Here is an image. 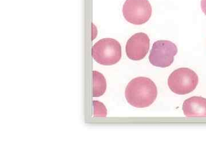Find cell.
<instances>
[{
	"label": "cell",
	"instance_id": "cell-10",
	"mask_svg": "<svg viewBox=\"0 0 206 154\" xmlns=\"http://www.w3.org/2000/svg\"><path fill=\"white\" fill-rule=\"evenodd\" d=\"M201 8L203 13L206 15V0H201Z\"/></svg>",
	"mask_w": 206,
	"mask_h": 154
},
{
	"label": "cell",
	"instance_id": "cell-2",
	"mask_svg": "<svg viewBox=\"0 0 206 154\" xmlns=\"http://www.w3.org/2000/svg\"><path fill=\"white\" fill-rule=\"evenodd\" d=\"M92 56L99 64L105 66L115 65L121 59V46L117 40L103 38L92 47Z\"/></svg>",
	"mask_w": 206,
	"mask_h": 154
},
{
	"label": "cell",
	"instance_id": "cell-3",
	"mask_svg": "<svg viewBox=\"0 0 206 154\" xmlns=\"http://www.w3.org/2000/svg\"><path fill=\"white\" fill-rule=\"evenodd\" d=\"M198 76L188 68H179L174 70L168 79V85L174 93L185 95L191 93L198 84Z\"/></svg>",
	"mask_w": 206,
	"mask_h": 154
},
{
	"label": "cell",
	"instance_id": "cell-4",
	"mask_svg": "<svg viewBox=\"0 0 206 154\" xmlns=\"http://www.w3.org/2000/svg\"><path fill=\"white\" fill-rule=\"evenodd\" d=\"M123 14L127 21L134 25H142L152 15V7L148 0H126Z\"/></svg>",
	"mask_w": 206,
	"mask_h": 154
},
{
	"label": "cell",
	"instance_id": "cell-7",
	"mask_svg": "<svg viewBox=\"0 0 206 154\" xmlns=\"http://www.w3.org/2000/svg\"><path fill=\"white\" fill-rule=\"evenodd\" d=\"M183 111L187 117H206V99L201 97H191L185 100Z\"/></svg>",
	"mask_w": 206,
	"mask_h": 154
},
{
	"label": "cell",
	"instance_id": "cell-5",
	"mask_svg": "<svg viewBox=\"0 0 206 154\" xmlns=\"http://www.w3.org/2000/svg\"><path fill=\"white\" fill-rule=\"evenodd\" d=\"M177 53V47L170 41L160 40L154 42L149 55V61L152 65L159 68L170 66Z\"/></svg>",
	"mask_w": 206,
	"mask_h": 154
},
{
	"label": "cell",
	"instance_id": "cell-1",
	"mask_svg": "<svg viewBox=\"0 0 206 154\" xmlns=\"http://www.w3.org/2000/svg\"><path fill=\"white\" fill-rule=\"evenodd\" d=\"M157 87L152 80L146 77L132 79L127 85L125 96L128 103L135 108L149 106L156 100Z\"/></svg>",
	"mask_w": 206,
	"mask_h": 154
},
{
	"label": "cell",
	"instance_id": "cell-6",
	"mask_svg": "<svg viewBox=\"0 0 206 154\" xmlns=\"http://www.w3.org/2000/svg\"><path fill=\"white\" fill-rule=\"evenodd\" d=\"M150 40L144 33H137L130 37L126 46L127 56L131 60L139 61L146 56L149 49Z\"/></svg>",
	"mask_w": 206,
	"mask_h": 154
},
{
	"label": "cell",
	"instance_id": "cell-9",
	"mask_svg": "<svg viewBox=\"0 0 206 154\" xmlns=\"http://www.w3.org/2000/svg\"><path fill=\"white\" fill-rule=\"evenodd\" d=\"M94 116V117H106L107 110L103 103L98 100L93 101Z\"/></svg>",
	"mask_w": 206,
	"mask_h": 154
},
{
	"label": "cell",
	"instance_id": "cell-8",
	"mask_svg": "<svg viewBox=\"0 0 206 154\" xmlns=\"http://www.w3.org/2000/svg\"><path fill=\"white\" fill-rule=\"evenodd\" d=\"M93 97L103 95L107 89L106 79L104 75L97 71H93Z\"/></svg>",
	"mask_w": 206,
	"mask_h": 154
}]
</instances>
